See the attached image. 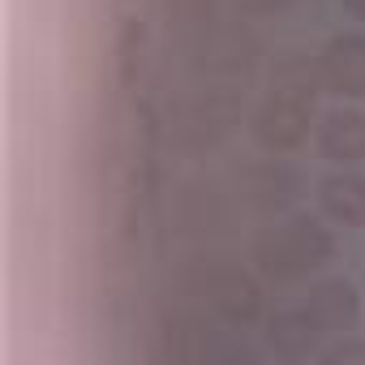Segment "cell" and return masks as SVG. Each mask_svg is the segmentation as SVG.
<instances>
[{"instance_id": "1", "label": "cell", "mask_w": 365, "mask_h": 365, "mask_svg": "<svg viewBox=\"0 0 365 365\" xmlns=\"http://www.w3.org/2000/svg\"><path fill=\"white\" fill-rule=\"evenodd\" d=\"M335 241L322 224L314 220H292L284 224L275 237L262 241V267L279 279H297V275H309L314 267H322L331 258Z\"/></svg>"}, {"instance_id": "2", "label": "cell", "mask_w": 365, "mask_h": 365, "mask_svg": "<svg viewBox=\"0 0 365 365\" xmlns=\"http://www.w3.org/2000/svg\"><path fill=\"white\" fill-rule=\"evenodd\" d=\"M318 78L331 95H365V35H335L318 56Z\"/></svg>"}, {"instance_id": "3", "label": "cell", "mask_w": 365, "mask_h": 365, "mask_svg": "<svg viewBox=\"0 0 365 365\" xmlns=\"http://www.w3.org/2000/svg\"><path fill=\"white\" fill-rule=\"evenodd\" d=\"M318 150L331 163H361L365 159V112L331 108L318 125Z\"/></svg>"}, {"instance_id": "4", "label": "cell", "mask_w": 365, "mask_h": 365, "mask_svg": "<svg viewBox=\"0 0 365 365\" xmlns=\"http://www.w3.org/2000/svg\"><path fill=\"white\" fill-rule=\"evenodd\" d=\"M318 202L335 224H365V176H327L318 185Z\"/></svg>"}, {"instance_id": "5", "label": "cell", "mask_w": 365, "mask_h": 365, "mask_svg": "<svg viewBox=\"0 0 365 365\" xmlns=\"http://www.w3.org/2000/svg\"><path fill=\"white\" fill-rule=\"evenodd\" d=\"M309 314L318 318L322 331H348L356 322V288L344 284V279L318 284L314 297H309Z\"/></svg>"}, {"instance_id": "6", "label": "cell", "mask_w": 365, "mask_h": 365, "mask_svg": "<svg viewBox=\"0 0 365 365\" xmlns=\"http://www.w3.org/2000/svg\"><path fill=\"white\" fill-rule=\"evenodd\" d=\"M318 331H322V327H318V318L309 314V305L271 318V344H275L284 356H301V352H309V344L318 339Z\"/></svg>"}, {"instance_id": "7", "label": "cell", "mask_w": 365, "mask_h": 365, "mask_svg": "<svg viewBox=\"0 0 365 365\" xmlns=\"http://www.w3.org/2000/svg\"><path fill=\"white\" fill-rule=\"evenodd\" d=\"M327 361H344V365L361 361V365H365V344H356V339H352V344H339V348L327 352Z\"/></svg>"}, {"instance_id": "8", "label": "cell", "mask_w": 365, "mask_h": 365, "mask_svg": "<svg viewBox=\"0 0 365 365\" xmlns=\"http://www.w3.org/2000/svg\"><path fill=\"white\" fill-rule=\"evenodd\" d=\"M344 9H348L356 22H365V0H344Z\"/></svg>"}]
</instances>
